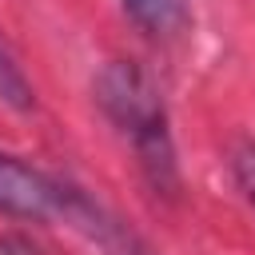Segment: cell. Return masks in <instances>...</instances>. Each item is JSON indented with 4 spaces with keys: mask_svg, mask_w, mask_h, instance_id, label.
I'll return each instance as SVG.
<instances>
[{
    "mask_svg": "<svg viewBox=\"0 0 255 255\" xmlns=\"http://www.w3.org/2000/svg\"><path fill=\"white\" fill-rule=\"evenodd\" d=\"M92 92H96V104L108 116V124L135 151L143 179L159 195H175L179 191V159H175L171 124H167V104H163L155 80L135 60H108L96 72Z\"/></svg>",
    "mask_w": 255,
    "mask_h": 255,
    "instance_id": "obj_1",
    "label": "cell"
},
{
    "mask_svg": "<svg viewBox=\"0 0 255 255\" xmlns=\"http://www.w3.org/2000/svg\"><path fill=\"white\" fill-rule=\"evenodd\" d=\"M120 4H124L128 20H131L139 32H147L151 40H171V36H179V32L187 28V20H191L187 0H120Z\"/></svg>",
    "mask_w": 255,
    "mask_h": 255,
    "instance_id": "obj_3",
    "label": "cell"
},
{
    "mask_svg": "<svg viewBox=\"0 0 255 255\" xmlns=\"http://www.w3.org/2000/svg\"><path fill=\"white\" fill-rule=\"evenodd\" d=\"M0 100H4L8 108H16V112H28V108L36 104V92H32L24 68L16 64L12 48L4 44V36H0Z\"/></svg>",
    "mask_w": 255,
    "mask_h": 255,
    "instance_id": "obj_4",
    "label": "cell"
},
{
    "mask_svg": "<svg viewBox=\"0 0 255 255\" xmlns=\"http://www.w3.org/2000/svg\"><path fill=\"white\" fill-rule=\"evenodd\" d=\"M68 183L0 151V211L12 219H52L64 211Z\"/></svg>",
    "mask_w": 255,
    "mask_h": 255,
    "instance_id": "obj_2",
    "label": "cell"
},
{
    "mask_svg": "<svg viewBox=\"0 0 255 255\" xmlns=\"http://www.w3.org/2000/svg\"><path fill=\"white\" fill-rule=\"evenodd\" d=\"M227 167H231V179H235L239 195L255 211V139H235L231 151H227Z\"/></svg>",
    "mask_w": 255,
    "mask_h": 255,
    "instance_id": "obj_5",
    "label": "cell"
}]
</instances>
